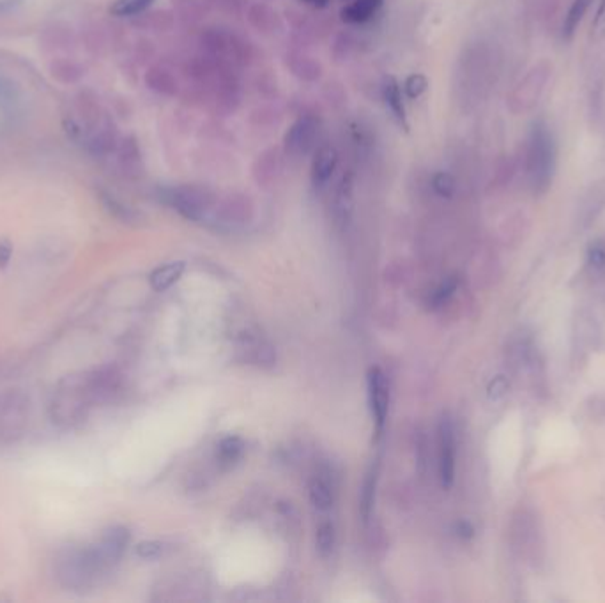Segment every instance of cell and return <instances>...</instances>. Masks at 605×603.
<instances>
[{
  "instance_id": "obj_1",
  "label": "cell",
  "mask_w": 605,
  "mask_h": 603,
  "mask_svg": "<svg viewBox=\"0 0 605 603\" xmlns=\"http://www.w3.org/2000/svg\"><path fill=\"white\" fill-rule=\"evenodd\" d=\"M112 568L103 561L96 545L68 547L55 559V577L68 591L92 590Z\"/></svg>"
},
{
  "instance_id": "obj_2",
  "label": "cell",
  "mask_w": 605,
  "mask_h": 603,
  "mask_svg": "<svg viewBox=\"0 0 605 603\" xmlns=\"http://www.w3.org/2000/svg\"><path fill=\"white\" fill-rule=\"evenodd\" d=\"M92 403H96V395L89 372L66 376L53 390L50 419L60 428H75L85 421Z\"/></svg>"
},
{
  "instance_id": "obj_3",
  "label": "cell",
  "mask_w": 605,
  "mask_h": 603,
  "mask_svg": "<svg viewBox=\"0 0 605 603\" xmlns=\"http://www.w3.org/2000/svg\"><path fill=\"white\" fill-rule=\"evenodd\" d=\"M554 169H556L554 137L545 126V123L538 121L533 124L528 146V172L535 194L542 195L549 190Z\"/></svg>"
},
{
  "instance_id": "obj_4",
  "label": "cell",
  "mask_w": 605,
  "mask_h": 603,
  "mask_svg": "<svg viewBox=\"0 0 605 603\" xmlns=\"http://www.w3.org/2000/svg\"><path fill=\"white\" fill-rule=\"evenodd\" d=\"M28 399L9 390L0 393V444H12L23 437L28 426Z\"/></svg>"
},
{
  "instance_id": "obj_5",
  "label": "cell",
  "mask_w": 605,
  "mask_h": 603,
  "mask_svg": "<svg viewBox=\"0 0 605 603\" xmlns=\"http://www.w3.org/2000/svg\"><path fill=\"white\" fill-rule=\"evenodd\" d=\"M160 197L167 205L176 209L181 216H185L190 221H203L212 203L209 194L197 186L167 188L162 190Z\"/></svg>"
},
{
  "instance_id": "obj_6",
  "label": "cell",
  "mask_w": 605,
  "mask_h": 603,
  "mask_svg": "<svg viewBox=\"0 0 605 603\" xmlns=\"http://www.w3.org/2000/svg\"><path fill=\"white\" fill-rule=\"evenodd\" d=\"M455 456H457L455 430L450 419H442L439 423L437 433V467L439 480L444 488H451L455 481Z\"/></svg>"
},
{
  "instance_id": "obj_7",
  "label": "cell",
  "mask_w": 605,
  "mask_h": 603,
  "mask_svg": "<svg viewBox=\"0 0 605 603\" xmlns=\"http://www.w3.org/2000/svg\"><path fill=\"white\" fill-rule=\"evenodd\" d=\"M369 402L376 421L378 435H381L390 409V383L385 372L379 369H372L369 372Z\"/></svg>"
},
{
  "instance_id": "obj_8",
  "label": "cell",
  "mask_w": 605,
  "mask_h": 603,
  "mask_svg": "<svg viewBox=\"0 0 605 603\" xmlns=\"http://www.w3.org/2000/svg\"><path fill=\"white\" fill-rule=\"evenodd\" d=\"M317 121L310 115L299 117L285 135V151L294 158H301L310 153L317 139Z\"/></svg>"
},
{
  "instance_id": "obj_9",
  "label": "cell",
  "mask_w": 605,
  "mask_h": 603,
  "mask_svg": "<svg viewBox=\"0 0 605 603\" xmlns=\"http://www.w3.org/2000/svg\"><path fill=\"white\" fill-rule=\"evenodd\" d=\"M130 543V531L124 526H114L105 531L101 540L96 543V549L103 561L112 568L123 558L126 547Z\"/></svg>"
},
{
  "instance_id": "obj_10",
  "label": "cell",
  "mask_w": 605,
  "mask_h": 603,
  "mask_svg": "<svg viewBox=\"0 0 605 603\" xmlns=\"http://www.w3.org/2000/svg\"><path fill=\"white\" fill-rule=\"evenodd\" d=\"M338 163V153L331 146L321 147L312 160V183L315 188H322L331 179Z\"/></svg>"
},
{
  "instance_id": "obj_11",
  "label": "cell",
  "mask_w": 605,
  "mask_h": 603,
  "mask_svg": "<svg viewBox=\"0 0 605 603\" xmlns=\"http://www.w3.org/2000/svg\"><path fill=\"white\" fill-rule=\"evenodd\" d=\"M383 99L388 110L392 112V115L395 117V121L402 126L403 130H407L409 124H407V112L403 105L402 89L397 78L392 75L383 78Z\"/></svg>"
},
{
  "instance_id": "obj_12",
  "label": "cell",
  "mask_w": 605,
  "mask_h": 603,
  "mask_svg": "<svg viewBox=\"0 0 605 603\" xmlns=\"http://www.w3.org/2000/svg\"><path fill=\"white\" fill-rule=\"evenodd\" d=\"M381 5L383 0H354L342 9L340 16L347 23H365L379 11Z\"/></svg>"
},
{
  "instance_id": "obj_13",
  "label": "cell",
  "mask_w": 605,
  "mask_h": 603,
  "mask_svg": "<svg viewBox=\"0 0 605 603\" xmlns=\"http://www.w3.org/2000/svg\"><path fill=\"white\" fill-rule=\"evenodd\" d=\"M185 271V262H171V264H165L162 267H158L149 282H151V287L156 290V292H163L167 289H171L174 283L179 282L181 274Z\"/></svg>"
},
{
  "instance_id": "obj_14",
  "label": "cell",
  "mask_w": 605,
  "mask_h": 603,
  "mask_svg": "<svg viewBox=\"0 0 605 603\" xmlns=\"http://www.w3.org/2000/svg\"><path fill=\"white\" fill-rule=\"evenodd\" d=\"M308 494H310L312 504L319 512H326V510H330L333 506V488H331V485L322 476H315L310 481Z\"/></svg>"
},
{
  "instance_id": "obj_15",
  "label": "cell",
  "mask_w": 605,
  "mask_h": 603,
  "mask_svg": "<svg viewBox=\"0 0 605 603\" xmlns=\"http://www.w3.org/2000/svg\"><path fill=\"white\" fill-rule=\"evenodd\" d=\"M593 4V0H574L565 21H563V37L565 39H572L579 23L583 21V18L586 16L590 5Z\"/></svg>"
},
{
  "instance_id": "obj_16",
  "label": "cell",
  "mask_w": 605,
  "mask_h": 603,
  "mask_svg": "<svg viewBox=\"0 0 605 603\" xmlns=\"http://www.w3.org/2000/svg\"><path fill=\"white\" fill-rule=\"evenodd\" d=\"M243 440L235 435H230V437H225L219 446H218V458L221 464L225 465H232L234 462L239 460L241 453H243Z\"/></svg>"
},
{
  "instance_id": "obj_17",
  "label": "cell",
  "mask_w": 605,
  "mask_h": 603,
  "mask_svg": "<svg viewBox=\"0 0 605 603\" xmlns=\"http://www.w3.org/2000/svg\"><path fill=\"white\" fill-rule=\"evenodd\" d=\"M335 209H337V216H340L342 219H347L353 209V185L349 179L344 178V181L338 186L337 197H335Z\"/></svg>"
},
{
  "instance_id": "obj_18",
  "label": "cell",
  "mask_w": 605,
  "mask_h": 603,
  "mask_svg": "<svg viewBox=\"0 0 605 603\" xmlns=\"http://www.w3.org/2000/svg\"><path fill=\"white\" fill-rule=\"evenodd\" d=\"M155 0H115L110 7L114 16H135L153 5Z\"/></svg>"
},
{
  "instance_id": "obj_19",
  "label": "cell",
  "mask_w": 605,
  "mask_h": 603,
  "mask_svg": "<svg viewBox=\"0 0 605 603\" xmlns=\"http://www.w3.org/2000/svg\"><path fill=\"white\" fill-rule=\"evenodd\" d=\"M317 551L322 558L331 556L333 549H335V542H337V535H335V528L330 522H324L319 526L317 529Z\"/></svg>"
},
{
  "instance_id": "obj_20",
  "label": "cell",
  "mask_w": 605,
  "mask_h": 603,
  "mask_svg": "<svg viewBox=\"0 0 605 603\" xmlns=\"http://www.w3.org/2000/svg\"><path fill=\"white\" fill-rule=\"evenodd\" d=\"M101 201L105 203V207L121 221H126V223H133L137 219V214L135 210H131L128 205H124L123 202L117 201L115 197L108 195V194H103L101 195Z\"/></svg>"
},
{
  "instance_id": "obj_21",
  "label": "cell",
  "mask_w": 605,
  "mask_h": 603,
  "mask_svg": "<svg viewBox=\"0 0 605 603\" xmlns=\"http://www.w3.org/2000/svg\"><path fill=\"white\" fill-rule=\"evenodd\" d=\"M432 188L434 192L439 195V197H444V199H450L453 197L455 194V188H457V183H455V178L448 172H437L434 178H432Z\"/></svg>"
},
{
  "instance_id": "obj_22",
  "label": "cell",
  "mask_w": 605,
  "mask_h": 603,
  "mask_svg": "<svg viewBox=\"0 0 605 603\" xmlns=\"http://www.w3.org/2000/svg\"><path fill=\"white\" fill-rule=\"evenodd\" d=\"M426 87H428V80L421 73H412L403 82V92L407 94L409 99L419 98L426 91Z\"/></svg>"
},
{
  "instance_id": "obj_23",
  "label": "cell",
  "mask_w": 605,
  "mask_h": 603,
  "mask_svg": "<svg viewBox=\"0 0 605 603\" xmlns=\"http://www.w3.org/2000/svg\"><path fill=\"white\" fill-rule=\"evenodd\" d=\"M167 551V545L162 543V542H155V540H149V542H140L137 547H135V552L139 558L142 559H158L165 554Z\"/></svg>"
},
{
  "instance_id": "obj_24",
  "label": "cell",
  "mask_w": 605,
  "mask_h": 603,
  "mask_svg": "<svg viewBox=\"0 0 605 603\" xmlns=\"http://www.w3.org/2000/svg\"><path fill=\"white\" fill-rule=\"evenodd\" d=\"M374 492H376V474H369L365 487H363V494H362L363 520H369V517H370V510H372V504H374Z\"/></svg>"
},
{
  "instance_id": "obj_25",
  "label": "cell",
  "mask_w": 605,
  "mask_h": 603,
  "mask_svg": "<svg viewBox=\"0 0 605 603\" xmlns=\"http://www.w3.org/2000/svg\"><path fill=\"white\" fill-rule=\"evenodd\" d=\"M16 101V89L14 85L0 75V107H12Z\"/></svg>"
},
{
  "instance_id": "obj_26",
  "label": "cell",
  "mask_w": 605,
  "mask_h": 603,
  "mask_svg": "<svg viewBox=\"0 0 605 603\" xmlns=\"http://www.w3.org/2000/svg\"><path fill=\"white\" fill-rule=\"evenodd\" d=\"M455 289H457V280H455V278L444 282V283L435 290V294H434V298H432L434 305H441L442 301H446V299L455 292Z\"/></svg>"
},
{
  "instance_id": "obj_27",
  "label": "cell",
  "mask_w": 605,
  "mask_h": 603,
  "mask_svg": "<svg viewBox=\"0 0 605 603\" xmlns=\"http://www.w3.org/2000/svg\"><path fill=\"white\" fill-rule=\"evenodd\" d=\"M592 30H593V36H595V37H602V36H605V0L601 2V7H599V11H597V14H595Z\"/></svg>"
},
{
  "instance_id": "obj_28",
  "label": "cell",
  "mask_w": 605,
  "mask_h": 603,
  "mask_svg": "<svg viewBox=\"0 0 605 603\" xmlns=\"http://www.w3.org/2000/svg\"><path fill=\"white\" fill-rule=\"evenodd\" d=\"M12 257V244L7 237H0V269H5Z\"/></svg>"
},
{
  "instance_id": "obj_29",
  "label": "cell",
  "mask_w": 605,
  "mask_h": 603,
  "mask_svg": "<svg viewBox=\"0 0 605 603\" xmlns=\"http://www.w3.org/2000/svg\"><path fill=\"white\" fill-rule=\"evenodd\" d=\"M21 2H23V0H0V14L12 11V9L18 7Z\"/></svg>"
},
{
  "instance_id": "obj_30",
  "label": "cell",
  "mask_w": 605,
  "mask_h": 603,
  "mask_svg": "<svg viewBox=\"0 0 605 603\" xmlns=\"http://www.w3.org/2000/svg\"><path fill=\"white\" fill-rule=\"evenodd\" d=\"M303 2H306V4H310L314 7H319V9H322V7H326L330 4V0H303Z\"/></svg>"
}]
</instances>
